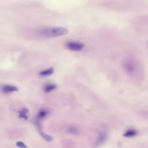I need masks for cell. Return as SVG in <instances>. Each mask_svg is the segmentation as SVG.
I'll list each match as a JSON object with an SVG mask.
<instances>
[{
  "label": "cell",
  "instance_id": "obj_14",
  "mask_svg": "<svg viewBox=\"0 0 148 148\" xmlns=\"http://www.w3.org/2000/svg\"><path fill=\"white\" fill-rule=\"evenodd\" d=\"M19 118L24 119L26 120H27L28 119L27 116L26 114H19Z\"/></svg>",
  "mask_w": 148,
  "mask_h": 148
},
{
  "label": "cell",
  "instance_id": "obj_3",
  "mask_svg": "<svg viewBox=\"0 0 148 148\" xmlns=\"http://www.w3.org/2000/svg\"><path fill=\"white\" fill-rule=\"evenodd\" d=\"M2 90L5 93H9L18 91V88L15 86L5 85L2 87Z\"/></svg>",
  "mask_w": 148,
  "mask_h": 148
},
{
  "label": "cell",
  "instance_id": "obj_9",
  "mask_svg": "<svg viewBox=\"0 0 148 148\" xmlns=\"http://www.w3.org/2000/svg\"><path fill=\"white\" fill-rule=\"evenodd\" d=\"M57 87V86L54 84L49 85L45 87L44 91L46 93H48L56 89Z\"/></svg>",
  "mask_w": 148,
  "mask_h": 148
},
{
  "label": "cell",
  "instance_id": "obj_1",
  "mask_svg": "<svg viewBox=\"0 0 148 148\" xmlns=\"http://www.w3.org/2000/svg\"><path fill=\"white\" fill-rule=\"evenodd\" d=\"M67 29L62 27L43 28L39 31V35L45 38H51L64 35L68 33Z\"/></svg>",
  "mask_w": 148,
  "mask_h": 148
},
{
  "label": "cell",
  "instance_id": "obj_10",
  "mask_svg": "<svg viewBox=\"0 0 148 148\" xmlns=\"http://www.w3.org/2000/svg\"><path fill=\"white\" fill-rule=\"evenodd\" d=\"M105 135L103 134H101L99 138L98 139L96 144L98 145L100 144L103 142L105 140Z\"/></svg>",
  "mask_w": 148,
  "mask_h": 148
},
{
  "label": "cell",
  "instance_id": "obj_6",
  "mask_svg": "<svg viewBox=\"0 0 148 148\" xmlns=\"http://www.w3.org/2000/svg\"><path fill=\"white\" fill-rule=\"evenodd\" d=\"M54 72V69L53 68H51L40 72L39 73V75L42 76H47L53 74Z\"/></svg>",
  "mask_w": 148,
  "mask_h": 148
},
{
  "label": "cell",
  "instance_id": "obj_11",
  "mask_svg": "<svg viewBox=\"0 0 148 148\" xmlns=\"http://www.w3.org/2000/svg\"><path fill=\"white\" fill-rule=\"evenodd\" d=\"M68 131L72 134H76L77 132V129L74 126H70L68 127Z\"/></svg>",
  "mask_w": 148,
  "mask_h": 148
},
{
  "label": "cell",
  "instance_id": "obj_7",
  "mask_svg": "<svg viewBox=\"0 0 148 148\" xmlns=\"http://www.w3.org/2000/svg\"><path fill=\"white\" fill-rule=\"evenodd\" d=\"M137 132L135 130H130L126 132L123 135L124 137H134L137 135Z\"/></svg>",
  "mask_w": 148,
  "mask_h": 148
},
{
  "label": "cell",
  "instance_id": "obj_5",
  "mask_svg": "<svg viewBox=\"0 0 148 148\" xmlns=\"http://www.w3.org/2000/svg\"><path fill=\"white\" fill-rule=\"evenodd\" d=\"M38 129L40 135L41 137L45 141H51L53 140V138L51 136L45 134L42 130V127H39Z\"/></svg>",
  "mask_w": 148,
  "mask_h": 148
},
{
  "label": "cell",
  "instance_id": "obj_4",
  "mask_svg": "<svg viewBox=\"0 0 148 148\" xmlns=\"http://www.w3.org/2000/svg\"><path fill=\"white\" fill-rule=\"evenodd\" d=\"M124 66L126 70L130 73L132 72L134 70L135 65L131 61H126L124 64Z\"/></svg>",
  "mask_w": 148,
  "mask_h": 148
},
{
  "label": "cell",
  "instance_id": "obj_12",
  "mask_svg": "<svg viewBox=\"0 0 148 148\" xmlns=\"http://www.w3.org/2000/svg\"><path fill=\"white\" fill-rule=\"evenodd\" d=\"M17 146L21 148H28L27 146L23 142L18 141L16 143Z\"/></svg>",
  "mask_w": 148,
  "mask_h": 148
},
{
  "label": "cell",
  "instance_id": "obj_13",
  "mask_svg": "<svg viewBox=\"0 0 148 148\" xmlns=\"http://www.w3.org/2000/svg\"><path fill=\"white\" fill-rule=\"evenodd\" d=\"M28 110L25 108H23L19 112V114H26L28 113Z\"/></svg>",
  "mask_w": 148,
  "mask_h": 148
},
{
  "label": "cell",
  "instance_id": "obj_8",
  "mask_svg": "<svg viewBox=\"0 0 148 148\" xmlns=\"http://www.w3.org/2000/svg\"><path fill=\"white\" fill-rule=\"evenodd\" d=\"M48 112L45 110H42L39 112L36 119L39 120L45 118L48 115Z\"/></svg>",
  "mask_w": 148,
  "mask_h": 148
},
{
  "label": "cell",
  "instance_id": "obj_2",
  "mask_svg": "<svg viewBox=\"0 0 148 148\" xmlns=\"http://www.w3.org/2000/svg\"><path fill=\"white\" fill-rule=\"evenodd\" d=\"M66 47L71 50L79 51L82 50L84 47L83 43L76 42H69L66 44Z\"/></svg>",
  "mask_w": 148,
  "mask_h": 148
}]
</instances>
